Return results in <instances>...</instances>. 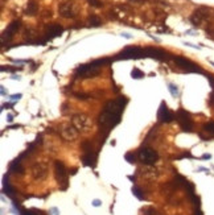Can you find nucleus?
Masks as SVG:
<instances>
[{
  "label": "nucleus",
  "mask_w": 214,
  "mask_h": 215,
  "mask_svg": "<svg viewBox=\"0 0 214 215\" xmlns=\"http://www.w3.org/2000/svg\"><path fill=\"white\" fill-rule=\"evenodd\" d=\"M128 103V99L126 97H119L114 100H109L106 103L105 108L99 115V125L105 128L106 131H109L110 128L115 127L120 122V115L123 112L124 107Z\"/></svg>",
  "instance_id": "f257e3e1"
},
{
  "label": "nucleus",
  "mask_w": 214,
  "mask_h": 215,
  "mask_svg": "<svg viewBox=\"0 0 214 215\" xmlns=\"http://www.w3.org/2000/svg\"><path fill=\"white\" fill-rule=\"evenodd\" d=\"M146 57V50L139 46H127L122 50L119 54H116L115 59H140Z\"/></svg>",
  "instance_id": "f03ea898"
},
{
  "label": "nucleus",
  "mask_w": 214,
  "mask_h": 215,
  "mask_svg": "<svg viewBox=\"0 0 214 215\" xmlns=\"http://www.w3.org/2000/svg\"><path fill=\"white\" fill-rule=\"evenodd\" d=\"M54 171H56V180L58 182L61 190H66L69 186V182H68V170H66L64 162L57 160L54 162Z\"/></svg>",
  "instance_id": "7ed1b4c3"
},
{
  "label": "nucleus",
  "mask_w": 214,
  "mask_h": 215,
  "mask_svg": "<svg viewBox=\"0 0 214 215\" xmlns=\"http://www.w3.org/2000/svg\"><path fill=\"white\" fill-rule=\"evenodd\" d=\"M173 62L180 69L185 70L186 73H201V74H205V71L197 65V63L192 62L190 59H186V58H184V57H178V56L173 57Z\"/></svg>",
  "instance_id": "20e7f679"
},
{
  "label": "nucleus",
  "mask_w": 214,
  "mask_h": 215,
  "mask_svg": "<svg viewBox=\"0 0 214 215\" xmlns=\"http://www.w3.org/2000/svg\"><path fill=\"white\" fill-rule=\"evenodd\" d=\"M176 119H177V122H178V124H180L181 129H183L184 132H193L194 124H193L192 116H190L189 112H186L185 110L180 108L178 111H177Z\"/></svg>",
  "instance_id": "39448f33"
},
{
  "label": "nucleus",
  "mask_w": 214,
  "mask_h": 215,
  "mask_svg": "<svg viewBox=\"0 0 214 215\" xmlns=\"http://www.w3.org/2000/svg\"><path fill=\"white\" fill-rule=\"evenodd\" d=\"M139 160L146 165H153L159 160V153L152 148H142L137 153Z\"/></svg>",
  "instance_id": "423d86ee"
},
{
  "label": "nucleus",
  "mask_w": 214,
  "mask_h": 215,
  "mask_svg": "<svg viewBox=\"0 0 214 215\" xmlns=\"http://www.w3.org/2000/svg\"><path fill=\"white\" fill-rule=\"evenodd\" d=\"M99 74V69L94 67L90 63H85V65H79L74 71V75L77 78H90L93 75Z\"/></svg>",
  "instance_id": "0eeeda50"
},
{
  "label": "nucleus",
  "mask_w": 214,
  "mask_h": 215,
  "mask_svg": "<svg viewBox=\"0 0 214 215\" xmlns=\"http://www.w3.org/2000/svg\"><path fill=\"white\" fill-rule=\"evenodd\" d=\"M71 122H73V125L77 128V131L79 132H87L91 127V120L83 114L74 115L73 119H71Z\"/></svg>",
  "instance_id": "6e6552de"
},
{
  "label": "nucleus",
  "mask_w": 214,
  "mask_h": 215,
  "mask_svg": "<svg viewBox=\"0 0 214 215\" xmlns=\"http://www.w3.org/2000/svg\"><path fill=\"white\" fill-rule=\"evenodd\" d=\"M146 57H151L153 59H157V61H169V59H173L172 54H169L168 52L163 49H157V48H146Z\"/></svg>",
  "instance_id": "1a4fd4ad"
},
{
  "label": "nucleus",
  "mask_w": 214,
  "mask_h": 215,
  "mask_svg": "<svg viewBox=\"0 0 214 215\" xmlns=\"http://www.w3.org/2000/svg\"><path fill=\"white\" fill-rule=\"evenodd\" d=\"M174 119V115L169 111L164 102L160 104V110H159V122L160 123H171Z\"/></svg>",
  "instance_id": "9d476101"
},
{
  "label": "nucleus",
  "mask_w": 214,
  "mask_h": 215,
  "mask_svg": "<svg viewBox=\"0 0 214 215\" xmlns=\"http://www.w3.org/2000/svg\"><path fill=\"white\" fill-rule=\"evenodd\" d=\"M62 32H64V28H62V25L59 24H49L45 28V34H46V38L45 40H52V38L54 37H58L59 34H62Z\"/></svg>",
  "instance_id": "9b49d317"
},
{
  "label": "nucleus",
  "mask_w": 214,
  "mask_h": 215,
  "mask_svg": "<svg viewBox=\"0 0 214 215\" xmlns=\"http://www.w3.org/2000/svg\"><path fill=\"white\" fill-rule=\"evenodd\" d=\"M58 11H59V15L62 17H65V19H70V17L75 16V11L73 8V4L69 3V1H64V3L59 4Z\"/></svg>",
  "instance_id": "f8f14e48"
},
{
  "label": "nucleus",
  "mask_w": 214,
  "mask_h": 215,
  "mask_svg": "<svg viewBox=\"0 0 214 215\" xmlns=\"http://www.w3.org/2000/svg\"><path fill=\"white\" fill-rule=\"evenodd\" d=\"M46 171H48V168L45 164L42 162H38L36 165L33 166L32 169V176H33L34 180H42L45 176H46Z\"/></svg>",
  "instance_id": "ddd939ff"
},
{
  "label": "nucleus",
  "mask_w": 214,
  "mask_h": 215,
  "mask_svg": "<svg viewBox=\"0 0 214 215\" xmlns=\"http://www.w3.org/2000/svg\"><path fill=\"white\" fill-rule=\"evenodd\" d=\"M62 136L64 139L68 141H73L74 139H77L78 136V132H77V128L73 125V127H66L64 128V131H62Z\"/></svg>",
  "instance_id": "4468645a"
},
{
  "label": "nucleus",
  "mask_w": 214,
  "mask_h": 215,
  "mask_svg": "<svg viewBox=\"0 0 214 215\" xmlns=\"http://www.w3.org/2000/svg\"><path fill=\"white\" fill-rule=\"evenodd\" d=\"M205 17H206V13H204L201 10H198V11H196V12L192 15V17H190V21H192L194 25H200V24H201V21L205 19Z\"/></svg>",
  "instance_id": "2eb2a0df"
},
{
  "label": "nucleus",
  "mask_w": 214,
  "mask_h": 215,
  "mask_svg": "<svg viewBox=\"0 0 214 215\" xmlns=\"http://www.w3.org/2000/svg\"><path fill=\"white\" fill-rule=\"evenodd\" d=\"M10 170L11 171H15V173H20V174H23V173H24V168H23L21 164H20V159H17V160H15V161L11 162Z\"/></svg>",
  "instance_id": "dca6fc26"
},
{
  "label": "nucleus",
  "mask_w": 214,
  "mask_h": 215,
  "mask_svg": "<svg viewBox=\"0 0 214 215\" xmlns=\"http://www.w3.org/2000/svg\"><path fill=\"white\" fill-rule=\"evenodd\" d=\"M37 10H38V7L37 4L34 3L33 0H31L28 3V5H27V10H25V15H29V16H33L37 13Z\"/></svg>",
  "instance_id": "f3484780"
},
{
  "label": "nucleus",
  "mask_w": 214,
  "mask_h": 215,
  "mask_svg": "<svg viewBox=\"0 0 214 215\" xmlns=\"http://www.w3.org/2000/svg\"><path fill=\"white\" fill-rule=\"evenodd\" d=\"M20 25H21V22H20L19 20H15V21H12L10 25H8V28H7L5 31L10 32L11 34H13V33H16V32L20 29Z\"/></svg>",
  "instance_id": "a211bd4d"
},
{
  "label": "nucleus",
  "mask_w": 214,
  "mask_h": 215,
  "mask_svg": "<svg viewBox=\"0 0 214 215\" xmlns=\"http://www.w3.org/2000/svg\"><path fill=\"white\" fill-rule=\"evenodd\" d=\"M202 131L206 132V133H208V136L213 137L214 136V122L206 123V124L204 125V128H202Z\"/></svg>",
  "instance_id": "6ab92c4d"
},
{
  "label": "nucleus",
  "mask_w": 214,
  "mask_h": 215,
  "mask_svg": "<svg viewBox=\"0 0 214 215\" xmlns=\"http://www.w3.org/2000/svg\"><path fill=\"white\" fill-rule=\"evenodd\" d=\"M142 212L143 215H161L155 207H151V206H147V207L142 209Z\"/></svg>",
  "instance_id": "aec40b11"
},
{
  "label": "nucleus",
  "mask_w": 214,
  "mask_h": 215,
  "mask_svg": "<svg viewBox=\"0 0 214 215\" xmlns=\"http://www.w3.org/2000/svg\"><path fill=\"white\" fill-rule=\"evenodd\" d=\"M131 77H132L133 79H142V78H144V73H143L140 69L133 67L132 71H131Z\"/></svg>",
  "instance_id": "412c9836"
},
{
  "label": "nucleus",
  "mask_w": 214,
  "mask_h": 215,
  "mask_svg": "<svg viewBox=\"0 0 214 215\" xmlns=\"http://www.w3.org/2000/svg\"><path fill=\"white\" fill-rule=\"evenodd\" d=\"M89 22L91 24V27H95V28H98V27H101V25H102V20H101L98 16H90Z\"/></svg>",
  "instance_id": "4be33fe9"
},
{
  "label": "nucleus",
  "mask_w": 214,
  "mask_h": 215,
  "mask_svg": "<svg viewBox=\"0 0 214 215\" xmlns=\"http://www.w3.org/2000/svg\"><path fill=\"white\" fill-rule=\"evenodd\" d=\"M142 193H143V191L140 190V189H139V187H137V186H133V187H132V194H133V195H135V197H136L137 199H140V201L146 199V197H144V194H142Z\"/></svg>",
  "instance_id": "5701e85b"
},
{
  "label": "nucleus",
  "mask_w": 214,
  "mask_h": 215,
  "mask_svg": "<svg viewBox=\"0 0 214 215\" xmlns=\"http://www.w3.org/2000/svg\"><path fill=\"white\" fill-rule=\"evenodd\" d=\"M168 90H169V93H171V95L172 97H178V87H177L176 84H173V83H169L168 84Z\"/></svg>",
  "instance_id": "b1692460"
},
{
  "label": "nucleus",
  "mask_w": 214,
  "mask_h": 215,
  "mask_svg": "<svg viewBox=\"0 0 214 215\" xmlns=\"http://www.w3.org/2000/svg\"><path fill=\"white\" fill-rule=\"evenodd\" d=\"M126 160H127L130 164H133V162H135V154H133L132 152H128L127 154H126Z\"/></svg>",
  "instance_id": "393cba45"
},
{
  "label": "nucleus",
  "mask_w": 214,
  "mask_h": 215,
  "mask_svg": "<svg viewBox=\"0 0 214 215\" xmlns=\"http://www.w3.org/2000/svg\"><path fill=\"white\" fill-rule=\"evenodd\" d=\"M87 1H89V4H90V5H93V7H102L103 5L99 0H87Z\"/></svg>",
  "instance_id": "a878e982"
},
{
  "label": "nucleus",
  "mask_w": 214,
  "mask_h": 215,
  "mask_svg": "<svg viewBox=\"0 0 214 215\" xmlns=\"http://www.w3.org/2000/svg\"><path fill=\"white\" fill-rule=\"evenodd\" d=\"M74 95L78 98V99H81V100H86L87 98H89V95H86V94H74Z\"/></svg>",
  "instance_id": "bb28decb"
},
{
  "label": "nucleus",
  "mask_w": 214,
  "mask_h": 215,
  "mask_svg": "<svg viewBox=\"0 0 214 215\" xmlns=\"http://www.w3.org/2000/svg\"><path fill=\"white\" fill-rule=\"evenodd\" d=\"M206 77H208L209 82H210V86L213 87V91H214V77L211 74H206Z\"/></svg>",
  "instance_id": "cd10ccee"
},
{
  "label": "nucleus",
  "mask_w": 214,
  "mask_h": 215,
  "mask_svg": "<svg viewBox=\"0 0 214 215\" xmlns=\"http://www.w3.org/2000/svg\"><path fill=\"white\" fill-rule=\"evenodd\" d=\"M49 214L50 215H59V211H58V209H57V207H52V209H50V211H49Z\"/></svg>",
  "instance_id": "c85d7f7f"
},
{
  "label": "nucleus",
  "mask_w": 214,
  "mask_h": 215,
  "mask_svg": "<svg viewBox=\"0 0 214 215\" xmlns=\"http://www.w3.org/2000/svg\"><path fill=\"white\" fill-rule=\"evenodd\" d=\"M101 205H102V202H101L99 199H94L93 201V206H94V207H99Z\"/></svg>",
  "instance_id": "c756f323"
},
{
  "label": "nucleus",
  "mask_w": 214,
  "mask_h": 215,
  "mask_svg": "<svg viewBox=\"0 0 214 215\" xmlns=\"http://www.w3.org/2000/svg\"><path fill=\"white\" fill-rule=\"evenodd\" d=\"M21 97H23L21 94H15V95H12V97H11V99H12V100H19Z\"/></svg>",
  "instance_id": "7c9ffc66"
},
{
  "label": "nucleus",
  "mask_w": 214,
  "mask_h": 215,
  "mask_svg": "<svg viewBox=\"0 0 214 215\" xmlns=\"http://www.w3.org/2000/svg\"><path fill=\"white\" fill-rule=\"evenodd\" d=\"M184 45H186V46H190V48H197V49H198V46H197V45H193V44H190V42H184Z\"/></svg>",
  "instance_id": "2f4dec72"
},
{
  "label": "nucleus",
  "mask_w": 214,
  "mask_h": 215,
  "mask_svg": "<svg viewBox=\"0 0 214 215\" xmlns=\"http://www.w3.org/2000/svg\"><path fill=\"white\" fill-rule=\"evenodd\" d=\"M202 159H204V160H210V159H211V156L209 154V153H205L204 156H202Z\"/></svg>",
  "instance_id": "473e14b6"
},
{
  "label": "nucleus",
  "mask_w": 214,
  "mask_h": 215,
  "mask_svg": "<svg viewBox=\"0 0 214 215\" xmlns=\"http://www.w3.org/2000/svg\"><path fill=\"white\" fill-rule=\"evenodd\" d=\"M7 120H8V122H12V120H13V115H11V114H10V115L7 116Z\"/></svg>",
  "instance_id": "72a5a7b5"
},
{
  "label": "nucleus",
  "mask_w": 214,
  "mask_h": 215,
  "mask_svg": "<svg viewBox=\"0 0 214 215\" xmlns=\"http://www.w3.org/2000/svg\"><path fill=\"white\" fill-rule=\"evenodd\" d=\"M122 36H123V37H126V38H131V34H128V33H123Z\"/></svg>",
  "instance_id": "f704fd0d"
},
{
  "label": "nucleus",
  "mask_w": 214,
  "mask_h": 215,
  "mask_svg": "<svg viewBox=\"0 0 214 215\" xmlns=\"http://www.w3.org/2000/svg\"><path fill=\"white\" fill-rule=\"evenodd\" d=\"M69 173H70V174H75V173H77V169H75V168H74V169H71Z\"/></svg>",
  "instance_id": "c9c22d12"
},
{
  "label": "nucleus",
  "mask_w": 214,
  "mask_h": 215,
  "mask_svg": "<svg viewBox=\"0 0 214 215\" xmlns=\"http://www.w3.org/2000/svg\"><path fill=\"white\" fill-rule=\"evenodd\" d=\"M198 170H201V171H206V173H209V169H206V168H200Z\"/></svg>",
  "instance_id": "e433bc0d"
},
{
  "label": "nucleus",
  "mask_w": 214,
  "mask_h": 215,
  "mask_svg": "<svg viewBox=\"0 0 214 215\" xmlns=\"http://www.w3.org/2000/svg\"><path fill=\"white\" fill-rule=\"evenodd\" d=\"M128 180H131V181H135V177H133V176H128Z\"/></svg>",
  "instance_id": "4c0bfd02"
},
{
  "label": "nucleus",
  "mask_w": 214,
  "mask_h": 215,
  "mask_svg": "<svg viewBox=\"0 0 214 215\" xmlns=\"http://www.w3.org/2000/svg\"><path fill=\"white\" fill-rule=\"evenodd\" d=\"M1 94H3V95H5V90H4L3 86H1Z\"/></svg>",
  "instance_id": "58836bf2"
},
{
  "label": "nucleus",
  "mask_w": 214,
  "mask_h": 215,
  "mask_svg": "<svg viewBox=\"0 0 214 215\" xmlns=\"http://www.w3.org/2000/svg\"><path fill=\"white\" fill-rule=\"evenodd\" d=\"M132 1H142V0H132Z\"/></svg>",
  "instance_id": "ea45409f"
},
{
  "label": "nucleus",
  "mask_w": 214,
  "mask_h": 215,
  "mask_svg": "<svg viewBox=\"0 0 214 215\" xmlns=\"http://www.w3.org/2000/svg\"><path fill=\"white\" fill-rule=\"evenodd\" d=\"M210 63H211V65H213V66H214V62H213V61H211V62H210Z\"/></svg>",
  "instance_id": "a19ab883"
}]
</instances>
